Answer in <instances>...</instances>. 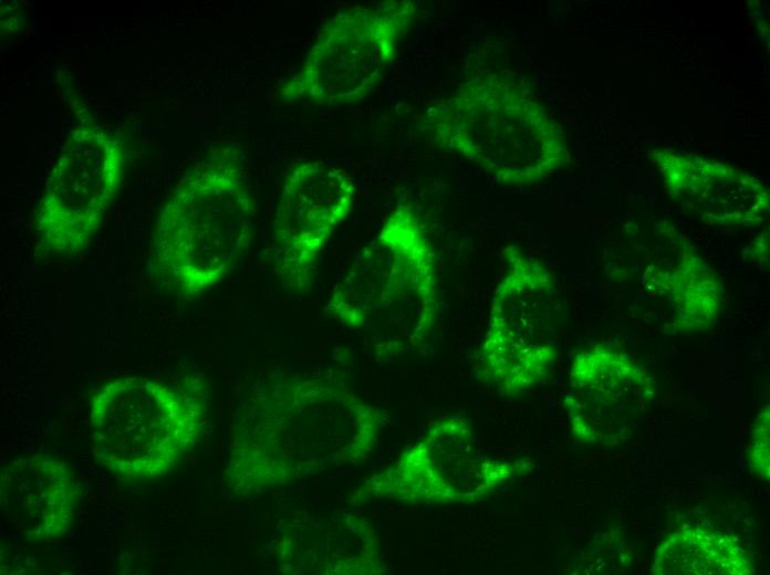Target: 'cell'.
Instances as JSON below:
<instances>
[{"instance_id": "cell-15", "label": "cell", "mask_w": 770, "mask_h": 575, "mask_svg": "<svg viewBox=\"0 0 770 575\" xmlns=\"http://www.w3.org/2000/svg\"><path fill=\"white\" fill-rule=\"evenodd\" d=\"M751 466L756 472L769 478V407L759 415L751 443Z\"/></svg>"}, {"instance_id": "cell-11", "label": "cell", "mask_w": 770, "mask_h": 575, "mask_svg": "<svg viewBox=\"0 0 770 575\" xmlns=\"http://www.w3.org/2000/svg\"><path fill=\"white\" fill-rule=\"evenodd\" d=\"M77 495L73 469L59 457H15L1 469V513L25 541H52L64 534L72 524Z\"/></svg>"}, {"instance_id": "cell-12", "label": "cell", "mask_w": 770, "mask_h": 575, "mask_svg": "<svg viewBox=\"0 0 770 575\" xmlns=\"http://www.w3.org/2000/svg\"><path fill=\"white\" fill-rule=\"evenodd\" d=\"M657 165L672 198L712 226H751L766 217L769 192L756 177L724 163L658 153Z\"/></svg>"}, {"instance_id": "cell-5", "label": "cell", "mask_w": 770, "mask_h": 575, "mask_svg": "<svg viewBox=\"0 0 770 575\" xmlns=\"http://www.w3.org/2000/svg\"><path fill=\"white\" fill-rule=\"evenodd\" d=\"M507 270L497 284L479 349V378L514 395L532 388L550 372L556 296L550 271L517 248L504 252Z\"/></svg>"}, {"instance_id": "cell-9", "label": "cell", "mask_w": 770, "mask_h": 575, "mask_svg": "<svg viewBox=\"0 0 770 575\" xmlns=\"http://www.w3.org/2000/svg\"><path fill=\"white\" fill-rule=\"evenodd\" d=\"M513 474L511 463L485 456L470 425L460 417L434 424L388 472L375 493L404 500L472 503Z\"/></svg>"}, {"instance_id": "cell-10", "label": "cell", "mask_w": 770, "mask_h": 575, "mask_svg": "<svg viewBox=\"0 0 770 575\" xmlns=\"http://www.w3.org/2000/svg\"><path fill=\"white\" fill-rule=\"evenodd\" d=\"M653 394L633 357L595 345L574 357L564 406L579 440L611 445L627 437Z\"/></svg>"}, {"instance_id": "cell-8", "label": "cell", "mask_w": 770, "mask_h": 575, "mask_svg": "<svg viewBox=\"0 0 770 575\" xmlns=\"http://www.w3.org/2000/svg\"><path fill=\"white\" fill-rule=\"evenodd\" d=\"M354 179L324 161L294 167L281 187L272 227V264L282 283L304 292L314 283L321 255L353 209Z\"/></svg>"}, {"instance_id": "cell-13", "label": "cell", "mask_w": 770, "mask_h": 575, "mask_svg": "<svg viewBox=\"0 0 770 575\" xmlns=\"http://www.w3.org/2000/svg\"><path fill=\"white\" fill-rule=\"evenodd\" d=\"M642 284L670 307L681 330L704 328L719 315L722 282L688 250L674 261L652 262L642 276Z\"/></svg>"}, {"instance_id": "cell-3", "label": "cell", "mask_w": 770, "mask_h": 575, "mask_svg": "<svg viewBox=\"0 0 770 575\" xmlns=\"http://www.w3.org/2000/svg\"><path fill=\"white\" fill-rule=\"evenodd\" d=\"M425 119L437 144L501 181H537L565 159L560 127L517 86L497 75L467 83Z\"/></svg>"}, {"instance_id": "cell-4", "label": "cell", "mask_w": 770, "mask_h": 575, "mask_svg": "<svg viewBox=\"0 0 770 575\" xmlns=\"http://www.w3.org/2000/svg\"><path fill=\"white\" fill-rule=\"evenodd\" d=\"M92 451L127 481L166 475L194 445L199 404L184 390L142 376L104 384L90 405Z\"/></svg>"}, {"instance_id": "cell-2", "label": "cell", "mask_w": 770, "mask_h": 575, "mask_svg": "<svg viewBox=\"0 0 770 575\" xmlns=\"http://www.w3.org/2000/svg\"><path fill=\"white\" fill-rule=\"evenodd\" d=\"M253 213L236 161L201 163L180 180L159 213L152 260L156 275L181 296L215 288L246 255Z\"/></svg>"}, {"instance_id": "cell-14", "label": "cell", "mask_w": 770, "mask_h": 575, "mask_svg": "<svg viewBox=\"0 0 770 575\" xmlns=\"http://www.w3.org/2000/svg\"><path fill=\"white\" fill-rule=\"evenodd\" d=\"M753 572L748 553L729 536L700 527L681 529L658 546L654 574L742 575Z\"/></svg>"}, {"instance_id": "cell-7", "label": "cell", "mask_w": 770, "mask_h": 575, "mask_svg": "<svg viewBox=\"0 0 770 575\" xmlns=\"http://www.w3.org/2000/svg\"><path fill=\"white\" fill-rule=\"evenodd\" d=\"M124 176V154L103 132L87 129L56 163L35 216L37 236L48 252L86 248L100 228Z\"/></svg>"}, {"instance_id": "cell-6", "label": "cell", "mask_w": 770, "mask_h": 575, "mask_svg": "<svg viewBox=\"0 0 770 575\" xmlns=\"http://www.w3.org/2000/svg\"><path fill=\"white\" fill-rule=\"evenodd\" d=\"M410 15L408 2L358 6L336 14L321 29L299 72L284 83L282 98L318 105L363 98L393 59Z\"/></svg>"}, {"instance_id": "cell-1", "label": "cell", "mask_w": 770, "mask_h": 575, "mask_svg": "<svg viewBox=\"0 0 770 575\" xmlns=\"http://www.w3.org/2000/svg\"><path fill=\"white\" fill-rule=\"evenodd\" d=\"M435 255L408 208L395 210L333 289L325 312L361 331L381 356L418 346L439 314Z\"/></svg>"}]
</instances>
